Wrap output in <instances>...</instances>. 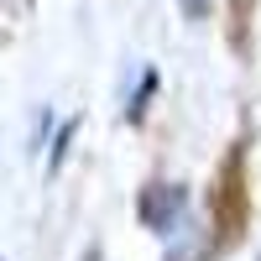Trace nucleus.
<instances>
[{
	"mask_svg": "<svg viewBox=\"0 0 261 261\" xmlns=\"http://www.w3.org/2000/svg\"><path fill=\"white\" fill-rule=\"evenodd\" d=\"M183 204H188V193H183L178 183H151V188L141 193L136 214H141V225H146V230L172 235V230H178V214H183Z\"/></svg>",
	"mask_w": 261,
	"mask_h": 261,
	"instance_id": "1",
	"label": "nucleus"
},
{
	"mask_svg": "<svg viewBox=\"0 0 261 261\" xmlns=\"http://www.w3.org/2000/svg\"><path fill=\"white\" fill-rule=\"evenodd\" d=\"M84 261H99V251H89V256H84Z\"/></svg>",
	"mask_w": 261,
	"mask_h": 261,
	"instance_id": "3",
	"label": "nucleus"
},
{
	"mask_svg": "<svg viewBox=\"0 0 261 261\" xmlns=\"http://www.w3.org/2000/svg\"><path fill=\"white\" fill-rule=\"evenodd\" d=\"M73 130H79V125H73V120H68V125H63V130H58V141H53V162H47V167H53V172H58V167H63V151H68V141H73Z\"/></svg>",
	"mask_w": 261,
	"mask_h": 261,
	"instance_id": "2",
	"label": "nucleus"
}]
</instances>
